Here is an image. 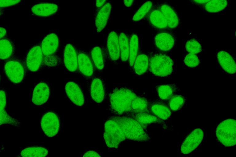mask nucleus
<instances>
[{
    "label": "nucleus",
    "mask_w": 236,
    "mask_h": 157,
    "mask_svg": "<svg viewBox=\"0 0 236 157\" xmlns=\"http://www.w3.org/2000/svg\"><path fill=\"white\" fill-rule=\"evenodd\" d=\"M137 95L128 87L114 89L108 94L110 112L116 116L126 115L130 112L132 102Z\"/></svg>",
    "instance_id": "nucleus-1"
},
{
    "label": "nucleus",
    "mask_w": 236,
    "mask_h": 157,
    "mask_svg": "<svg viewBox=\"0 0 236 157\" xmlns=\"http://www.w3.org/2000/svg\"><path fill=\"white\" fill-rule=\"evenodd\" d=\"M40 43L46 67H56L62 64L61 58L58 54L61 42L57 34L53 32L47 34L42 38Z\"/></svg>",
    "instance_id": "nucleus-2"
},
{
    "label": "nucleus",
    "mask_w": 236,
    "mask_h": 157,
    "mask_svg": "<svg viewBox=\"0 0 236 157\" xmlns=\"http://www.w3.org/2000/svg\"><path fill=\"white\" fill-rule=\"evenodd\" d=\"M113 116L121 128L126 140L140 142L151 140L147 129L134 119L126 116Z\"/></svg>",
    "instance_id": "nucleus-3"
},
{
    "label": "nucleus",
    "mask_w": 236,
    "mask_h": 157,
    "mask_svg": "<svg viewBox=\"0 0 236 157\" xmlns=\"http://www.w3.org/2000/svg\"><path fill=\"white\" fill-rule=\"evenodd\" d=\"M3 70L7 80L14 85L22 83L28 72L23 58L16 54L5 61Z\"/></svg>",
    "instance_id": "nucleus-4"
},
{
    "label": "nucleus",
    "mask_w": 236,
    "mask_h": 157,
    "mask_svg": "<svg viewBox=\"0 0 236 157\" xmlns=\"http://www.w3.org/2000/svg\"><path fill=\"white\" fill-rule=\"evenodd\" d=\"M149 58V72L160 77L170 75L173 72L174 63L167 53L153 51L147 52Z\"/></svg>",
    "instance_id": "nucleus-5"
},
{
    "label": "nucleus",
    "mask_w": 236,
    "mask_h": 157,
    "mask_svg": "<svg viewBox=\"0 0 236 157\" xmlns=\"http://www.w3.org/2000/svg\"><path fill=\"white\" fill-rule=\"evenodd\" d=\"M103 138L108 147L116 149L126 140L121 128L113 116L109 117L104 122Z\"/></svg>",
    "instance_id": "nucleus-6"
},
{
    "label": "nucleus",
    "mask_w": 236,
    "mask_h": 157,
    "mask_svg": "<svg viewBox=\"0 0 236 157\" xmlns=\"http://www.w3.org/2000/svg\"><path fill=\"white\" fill-rule=\"evenodd\" d=\"M215 135L217 140L225 147L236 144V121L229 118L221 121L217 126Z\"/></svg>",
    "instance_id": "nucleus-7"
},
{
    "label": "nucleus",
    "mask_w": 236,
    "mask_h": 157,
    "mask_svg": "<svg viewBox=\"0 0 236 157\" xmlns=\"http://www.w3.org/2000/svg\"><path fill=\"white\" fill-rule=\"evenodd\" d=\"M23 59L28 72L36 73L41 71L46 67L40 41L30 47Z\"/></svg>",
    "instance_id": "nucleus-8"
},
{
    "label": "nucleus",
    "mask_w": 236,
    "mask_h": 157,
    "mask_svg": "<svg viewBox=\"0 0 236 157\" xmlns=\"http://www.w3.org/2000/svg\"><path fill=\"white\" fill-rule=\"evenodd\" d=\"M41 129L45 135L50 138L57 135L61 129L60 115L54 110H48L43 113L40 119Z\"/></svg>",
    "instance_id": "nucleus-9"
},
{
    "label": "nucleus",
    "mask_w": 236,
    "mask_h": 157,
    "mask_svg": "<svg viewBox=\"0 0 236 157\" xmlns=\"http://www.w3.org/2000/svg\"><path fill=\"white\" fill-rule=\"evenodd\" d=\"M177 41L175 34L170 30L157 32L153 39L155 51L167 54L173 49Z\"/></svg>",
    "instance_id": "nucleus-10"
},
{
    "label": "nucleus",
    "mask_w": 236,
    "mask_h": 157,
    "mask_svg": "<svg viewBox=\"0 0 236 157\" xmlns=\"http://www.w3.org/2000/svg\"><path fill=\"white\" fill-rule=\"evenodd\" d=\"M86 84L90 97L95 102L100 103L108 98V93L101 76L96 75L87 80Z\"/></svg>",
    "instance_id": "nucleus-11"
},
{
    "label": "nucleus",
    "mask_w": 236,
    "mask_h": 157,
    "mask_svg": "<svg viewBox=\"0 0 236 157\" xmlns=\"http://www.w3.org/2000/svg\"><path fill=\"white\" fill-rule=\"evenodd\" d=\"M78 74L86 80L97 75V73L88 51L78 48Z\"/></svg>",
    "instance_id": "nucleus-12"
},
{
    "label": "nucleus",
    "mask_w": 236,
    "mask_h": 157,
    "mask_svg": "<svg viewBox=\"0 0 236 157\" xmlns=\"http://www.w3.org/2000/svg\"><path fill=\"white\" fill-rule=\"evenodd\" d=\"M78 48L73 44L68 43L63 47L62 64L69 72L78 74Z\"/></svg>",
    "instance_id": "nucleus-13"
},
{
    "label": "nucleus",
    "mask_w": 236,
    "mask_h": 157,
    "mask_svg": "<svg viewBox=\"0 0 236 157\" xmlns=\"http://www.w3.org/2000/svg\"><path fill=\"white\" fill-rule=\"evenodd\" d=\"M107 60L116 64L120 59L119 33L112 30L108 33L104 45Z\"/></svg>",
    "instance_id": "nucleus-14"
},
{
    "label": "nucleus",
    "mask_w": 236,
    "mask_h": 157,
    "mask_svg": "<svg viewBox=\"0 0 236 157\" xmlns=\"http://www.w3.org/2000/svg\"><path fill=\"white\" fill-rule=\"evenodd\" d=\"M144 19L157 32L169 29L167 21L159 7V2L155 3Z\"/></svg>",
    "instance_id": "nucleus-15"
},
{
    "label": "nucleus",
    "mask_w": 236,
    "mask_h": 157,
    "mask_svg": "<svg viewBox=\"0 0 236 157\" xmlns=\"http://www.w3.org/2000/svg\"><path fill=\"white\" fill-rule=\"evenodd\" d=\"M203 137L204 132L201 128H195L187 135L183 141L180 147V152L184 154L191 153L200 144Z\"/></svg>",
    "instance_id": "nucleus-16"
},
{
    "label": "nucleus",
    "mask_w": 236,
    "mask_h": 157,
    "mask_svg": "<svg viewBox=\"0 0 236 157\" xmlns=\"http://www.w3.org/2000/svg\"><path fill=\"white\" fill-rule=\"evenodd\" d=\"M51 89L49 82L41 80L35 86L33 90L31 101L36 105H41L50 99Z\"/></svg>",
    "instance_id": "nucleus-17"
},
{
    "label": "nucleus",
    "mask_w": 236,
    "mask_h": 157,
    "mask_svg": "<svg viewBox=\"0 0 236 157\" xmlns=\"http://www.w3.org/2000/svg\"><path fill=\"white\" fill-rule=\"evenodd\" d=\"M64 90L68 98L74 104L83 106L85 102V98L80 83L76 81H69L65 84Z\"/></svg>",
    "instance_id": "nucleus-18"
},
{
    "label": "nucleus",
    "mask_w": 236,
    "mask_h": 157,
    "mask_svg": "<svg viewBox=\"0 0 236 157\" xmlns=\"http://www.w3.org/2000/svg\"><path fill=\"white\" fill-rule=\"evenodd\" d=\"M0 125L8 124L19 128L21 122L17 119L11 116L8 113L6 107L7 104V93L5 88L0 87Z\"/></svg>",
    "instance_id": "nucleus-19"
},
{
    "label": "nucleus",
    "mask_w": 236,
    "mask_h": 157,
    "mask_svg": "<svg viewBox=\"0 0 236 157\" xmlns=\"http://www.w3.org/2000/svg\"><path fill=\"white\" fill-rule=\"evenodd\" d=\"M59 6L57 4L49 2H39L31 7L32 15L42 18L52 17L60 10Z\"/></svg>",
    "instance_id": "nucleus-20"
},
{
    "label": "nucleus",
    "mask_w": 236,
    "mask_h": 157,
    "mask_svg": "<svg viewBox=\"0 0 236 157\" xmlns=\"http://www.w3.org/2000/svg\"><path fill=\"white\" fill-rule=\"evenodd\" d=\"M148 109L149 113L164 121L168 120L172 113L167 102L159 98L150 99Z\"/></svg>",
    "instance_id": "nucleus-21"
},
{
    "label": "nucleus",
    "mask_w": 236,
    "mask_h": 157,
    "mask_svg": "<svg viewBox=\"0 0 236 157\" xmlns=\"http://www.w3.org/2000/svg\"><path fill=\"white\" fill-rule=\"evenodd\" d=\"M159 7L167 23L169 29L173 31L181 24L179 14L174 7L167 2H159Z\"/></svg>",
    "instance_id": "nucleus-22"
},
{
    "label": "nucleus",
    "mask_w": 236,
    "mask_h": 157,
    "mask_svg": "<svg viewBox=\"0 0 236 157\" xmlns=\"http://www.w3.org/2000/svg\"><path fill=\"white\" fill-rule=\"evenodd\" d=\"M112 10V2L109 0L94 13V19L97 33L102 32L107 26Z\"/></svg>",
    "instance_id": "nucleus-23"
},
{
    "label": "nucleus",
    "mask_w": 236,
    "mask_h": 157,
    "mask_svg": "<svg viewBox=\"0 0 236 157\" xmlns=\"http://www.w3.org/2000/svg\"><path fill=\"white\" fill-rule=\"evenodd\" d=\"M97 74L104 71L107 60L104 45H96L88 51Z\"/></svg>",
    "instance_id": "nucleus-24"
},
{
    "label": "nucleus",
    "mask_w": 236,
    "mask_h": 157,
    "mask_svg": "<svg viewBox=\"0 0 236 157\" xmlns=\"http://www.w3.org/2000/svg\"><path fill=\"white\" fill-rule=\"evenodd\" d=\"M136 120L144 128L147 129L148 127L152 124H159L162 126L164 129H167L168 125L164 121L158 118L153 114L148 112H142L136 113H130L126 115Z\"/></svg>",
    "instance_id": "nucleus-25"
},
{
    "label": "nucleus",
    "mask_w": 236,
    "mask_h": 157,
    "mask_svg": "<svg viewBox=\"0 0 236 157\" xmlns=\"http://www.w3.org/2000/svg\"><path fill=\"white\" fill-rule=\"evenodd\" d=\"M218 63L226 73L234 74L236 72V64L234 57L226 51L220 50L217 53Z\"/></svg>",
    "instance_id": "nucleus-26"
},
{
    "label": "nucleus",
    "mask_w": 236,
    "mask_h": 157,
    "mask_svg": "<svg viewBox=\"0 0 236 157\" xmlns=\"http://www.w3.org/2000/svg\"><path fill=\"white\" fill-rule=\"evenodd\" d=\"M149 58L147 52L141 50L137 56L131 73L138 76H142L149 72Z\"/></svg>",
    "instance_id": "nucleus-27"
},
{
    "label": "nucleus",
    "mask_w": 236,
    "mask_h": 157,
    "mask_svg": "<svg viewBox=\"0 0 236 157\" xmlns=\"http://www.w3.org/2000/svg\"><path fill=\"white\" fill-rule=\"evenodd\" d=\"M0 46L1 60L5 61L16 55V47L15 43L8 36L0 39Z\"/></svg>",
    "instance_id": "nucleus-28"
},
{
    "label": "nucleus",
    "mask_w": 236,
    "mask_h": 157,
    "mask_svg": "<svg viewBox=\"0 0 236 157\" xmlns=\"http://www.w3.org/2000/svg\"><path fill=\"white\" fill-rule=\"evenodd\" d=\"M140 40L137 34L133 32L130 34L129 57L128 63L131 72L135 59L139 52L142 50Z\"/></svg>",
    "instance_id": "nucleus-29"
},
{
    "label": "nucleus",
    "mask_w": 236,
    "mask_h": 157,
    "mask_svg": "<svg viewBox=\"0 0 236 157\" xmlns=\"http://www.w3.org/2000/svg\"><path fill=\"white\" fill-rule=\"evenodd\" d=\"M48 154L47 148L42 145H30L22 149L16 157H42Z\"/></svg>",
    "instance_id": "nucleus-30"
},
{
    "label": "nucleus",
    "mask_w": 236,
    "mask_h": 157,
    "mask_svg": "<svg viewBox=\"0 0 236 157\" xmlns=\"http://www.w3.org/2000/svg\"><path fill=\"white\" fill-rule=\"evenodd\" d=\"M155 88L159 98L166 101L180 90L174 83L157 85Z\"/></svg>",
    "instance_id": "nucleus-31"
},
{
    "label": "nucleus",
    "mask_w": 236,
    "mask_h": 157,
    "mask_svg": "<svg viewBox=\"0 0 236 157\" xmlns=\"http://www.w3.org/2000/svg\"><path fill=\"white\" fill-rule=\"evenodd\" d=\"M130 34L124 32L119 33L120 59L123 63H128L129 57Z\"/></svg>",
    "instance_id": "nucleus-32"
},
{
    "label": "nucleus",
    "mask_w": 236,
    "mask_h": 157,
    "mask_svg": "<svg viewBox=\"0 0 236 157\" xmlns=\"http://www.w3.org/2000/svg\"><path fill=\"white\" fill-rule=\"evenodd\" d=\"M150 101V99L142 96L137 95L132 102L131 110L129 113H149L148 108Z\"/></svg>",
    "instance_id": "nucleus-33"
},
{
    "label": "nucleus",
    "mask_w": 236,
    "mask_h": 157,
    "mask_svg": "<svg viewBox=\"0 0 236 157\" xmlns=\"http://www.w3.org/2000/svg\"><path fill=\"white\" fill-rule=\"evenodd\" d=\"M228 3L227 0H211L199 7L207 13H217L223 10Z\"/></svg>",
    "instance_id": "nucleus-34"
},
{
    "label": "nucleus",
    "mask_w": 236,
    "mask_h": 157,
    "mask_svg": "<svg viewBox=\"0 0 236 157\" xmlns=\"http://www.w3.org/2000/svg\"><path fill=\"white\" fill-rule=\"evenodd\" d=\"M155 3L153 1L148 0L141 5L135 12L132 18V21L138 22L144 19Z\"/></svg>",
    "instance_id": "nucleus-35"
},
{
    "label": "nucleus",
    "mask_w": 236,
    "mask_h": 157,
    "mask_svg": "<svg viewBox=\"0 0 236 157\" xmlns=\"http://www.w3.org/2000/svg\"><path fill=\"white\" fill-rule=\"evenodd\" d=\"M187 100V98L181 95H174L166 102L172 112L180 110L183 106Z\"/></svg>",
    "instance_id": "nucleus-36"
},
{
    "label": "nucleus",
    "mask_w": 236,
    "mask_h": 157,
    "mask_svg": "<svg viewBox=\"0 0 236 157\" xmlns=\"http://www.w3.org/2000/svg\"><path fill=\"white\" fill-rule=\"evenodd\" d=\"M185 47L187 52L195 54L199 53L203 50L201 44L195 38L187 40L186 42Z\"/></svg>",
    "instance_id": "nucleus-37"
},
{
    "label": "nucleus",
    "mask_w": 236,
    "mask_h": 157,
    "mask_svg": "<svg viewBox=\"0 0 236 157\" xmlns=\"http://www.w3.org/2000/svg\"><path fill=\"white\" fill-rule=\"evenodd\" d=\"M183 61L186 66L192 68L199 66L200 63L199 57L197 55L190 53L186 55Z\"/></svg>",
    "instance_id": "nucleus-38"
},
{
    "label": "nucleus",
    "mask_w": 236,
    "mask_h": 157,
    "mask_svg": "<svg viewBox=\"0 0 236 157\" xmlns=\"http://www.w3.org/2000/svg\"><path fill=\"white\" fill-rule=\"evenodd\" d=\"M23 0H0V8L3 9L15 6L19 4Z\"/></svg>",
    "instance_id": "nucleus-39"
},
{
    "label": "nucleus",
    "mask_w": 236,
    "mask_h": 157,
    "mask_svg": "<svg viewBox=\"0 0 236 157\" xmlns=\"http://www.w3.org/2000/svg\"><path fill=\"white\" fill-rule=\"evenodd\" d=\"M109 0H95V13H96Z\"/></svg>",
    "instance_id": "nucleus-40"
},
{
    "label": "nucleus",
    "mask_w": 236,
    "mask_h": 157,
    "mask_svg": "<svg viewBox=\"0 0 236 157\" xmlns=\"http://www.w3.org/2000/svg\"><path fill=\"white\" fill-rule=\"evenodd\" d=\"M83 157H101L100 155L93 150L88 151L84 154Z\"/></svg>",
    "instance_id": "nucleus-41"
},
{
    "label": "nucleus",
    "mask_w": 236,
    "mask_h": 157,
    "mask_svg": "<svg viewBox=\"0 0 236 157\" xmlns=\"http://www.w3.org/2000/svg\"><path fill=\"white\" fill-rule=\"evenodd\" d=\"M211 0H190L194 5L199 7L207 3Z\"/></svg>",
    "instance_id": "nucleus-42"
},
{
    "label": "nucleus",
    "mask_w": 236,
    "mask_h": 157,
    "mask_svg": "<svg viewBox=\"0 0 236 157\" xmlns=\"http://www.w3.org/2000/svg\"><path fill=\"white\" fill-rule=\"evenodd\" d=\"M136 0H123L124 5L127 7H130L135 3Z\"/></svg>",
    "instance_id": "nucleus-43"
},
{
    "label": "nucleus",
    "mask_w": 236,
    "mask_h": 157,
    "mask_svg": "<svg viewBox=\"0 0 236 157\" xmlns=\"http://www.w3.org/2000/svg\"><path fill=\"white\" fill-rule=\"evenodd\" d=\"M0 39H1L8 36V32L7 29L3 27H0Z\"/></svg>",
    "instance_id": "nucleus-44"
}]
</instances>
